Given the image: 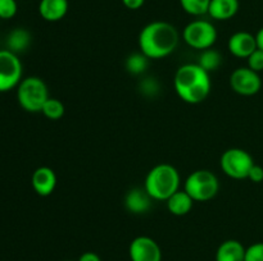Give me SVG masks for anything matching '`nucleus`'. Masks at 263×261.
Wrapping results in <instances>:
<instances>
[{"instance_id": "obj_27", "label": "nucleus", "mask_w": 263, "mask_h": 261, "mask_svg": "<svg viewBox=\"0 0 263 261\" xmlns=\"http://www.w3.org/2000/svg\"><path fill=\"white\" fill-rule=\"evenodd\" d=\"M249 181H252L253 183H261L263 182V168L258 164L254 163V165L252 166L251 170H249L248 178Z\"/></svg>"}, {"instance_id": "obj_18", "label": "nucleus", "mask_w": 263, "mask_h": 261, "mask_svg": "<svg viewBox=\"0 0 263 261\" xmlns=\"http://www.w3.org/2000/svg\"><path fill=\"white\" fill-rule=\"evenodd\" d=\"M31 45V33L25 28H14L7 37V49L12 53H23Z\"/></svg>"}, {"instance_id": "obj_13", "label": "nucleus", "mask_w": 263, "mask_h": 261, "mask_svg": "<svg viewBox=\"0 0 263 261\" xmlns=\"http://www.w3.org/2000/svg\"><path fill=\"white\" fill-rule=\"evenodd\" d=\"M152 202H153V199L149 196L144 187L143 188L135 187V188L130 189L125 196V207L128 212L134 215H141L148 212L152 207Z\"/></svg>"}, {"instance_id": "obj_2", "label": "nucleus", "mask_w": 263, "mask_h": 261, "mask_svg": "<svg viewBox=\"0 0 263 261\" xmlns=\"http://www.w3.org/2000/svg\"><path fill=\"white\" fill-rule=\"evenodd\" d=\"M174 87L177 96L187 104H199L211 92V77L199 64L187 63L179 67L174 77Z\"/></svg>"}, {"instance_id": "obj_29", "label": "nucleus", "mask_w": 263, "mask_h": 261, "mask_svg": "<svg viewBox=\"0 0 263 261\" xmlns=\"http://www.w3.org/2000/svg\"><path fill=\"white\" fill-rule=\"evenodd\" d=\"M77 261H102V258H100V256L98 255V253L87 251V252L82 253Z\"/></svg>"}, {"instance_id": "obj_24", "label": "nucleus", "mask_w": 263, "mask_h": 261, "mask_svg": "<svg viewBox=\"0 0 263 261\" xmlns=\"http://www.w3.org/2000/svg\"><path fill=\"white\" fill-rule=\"evenodd\" d=\"M18 5L15 0H0V18L10 19L17 14Z\"/></svg>"}, {"instance_id": "obj_8", "label": "nucleus", "mask_w": 263, "mask_h": 261, "mask_svg": "<svg viewBox=\"0 0 263 261\" xmlns=\"http://www.w3.org/2000/svg\"><path fill=\"white\" fill-rule=\"evenodd\" d=\"M22 63L17 54L8 49L0 50V92H8L18 87L22 81Z\"/></svg>"}, {"instance_id": "obj_22", "label": "nucleus", "mask_w": 263, "mask_h": 261, "mask_svg": "<svg viewBox=\"0 0 263 261\" xmlns=\"http://www.w3.org/2000/svg\"><path fill=\"white\" fill-rule=\"evenodd\" d=\"M64 112H66V109H64L63 102L58 99H54V97H49L48 101L44 104L43 110H41V113L50 120L61 119L64 115Z\"/></svg>"}, {"instance_id": "obj_28", "label": "nucleus", "mask_w": 263, "mask_h": 261, "mask_svg": "<svg viewBox=\"0 0 263 261\" xmlns=\"http://www.w3.org/2000/svg\"><path fill=\"white\" fill-rule=\"evenodd\" d=\"M144 3H145V0H122V4L125 5L127 9L131 10L140 9L144 5Z\"/></svg>"}, {"instance_id": "obj_12", "label": "nucleus", "mask_w": 263, "mask_h": 261, "mask_svg": "<svg viewBox=\"0 0 263 261\" xmlns=\"http://www.w3.org/2000/svg\"><path fill=\"white\" fill-rule=\"evenodd\" d=\"M31 186L39 196H50L57 187V174L49 166H39L31 177Z\"/></svg>"}, {"instance_id": "obj_11", "label": "nucleus", "mask_w": 263, "mask_h": 261, "mask_svg": "<svg viewBox=\"0 0 263 261\" xmlns=\"http://www.w3.org/2000/svg\"><path fill=\"white\" fill-rule=\"evenodd\" d=\"M228 49L231 55L240 59H247L257 48L256 35L247 31H238L229 38Z\"/></svg>"}, {"instance_id": "obj_4", "label": "nucleus", "mask_w": 263, "mask_h": 261, "mask_svg": "<svg viewBox=\"0 0 263 261\" xmlns=\"http://www.w3.org/2000/svg\"><path fill=\"white\" fill-rule=\"evenodd\" d=\"M49 97L48 86L40 77H26L17 87L18 104L28 113H40Z\"/></svg>"}, {"instance_id": "obj_10", "label": "nucleus", "mask_w": 263, "mask_h": 261, "mask_svg": "<svg viewBox=\"0 0 263 261\" xmlns=\"http://www.w3.org/2000/svg\"><path fill=\"white\" fill-rule=\"evenodd\" d=\"M131 261H162V251L158 243L148 235H139L128 246Z\"/></svg>"}, {"instance_id": "obj_5", "label": "nucleus", "mask_w": 263, "mask_h": 261, "mask_svg": "<svg viewBox=\"0 0 263 261\" xmlns=\"http://www.w3.org/2000/svg\"><path fill=\"white\" fill-rule=\"evenodd\" d=\"M220 189L217 176L208 169H198L190 173L185 179L184 191L195 202H205L212 200Z\"/></svg>"}, {"instance_id": "obj_1", "label": "nucleus", "mask_w": 263, "mask_h": 261, "mask_svg": "<svg viewBox=\"0 0 263 261\" xmlns=\"http://www.w3.org/2000/svg\"><path fill=\"white\" fill-rule=\"evenodd\" d=\"M180 35L174 25L154 20L144 26L139 33V48L148 59H162L176 50Z\"/></svg>"}, {"instance_id": "obj_3", "label": "nucleus", "mask_w": 263, "mask_h": 261, "mask_svg": "<svg viewBox=\"0 0 263 261\" xmlns=\"http://www.w3.org/2000/svg\"><path fill=\"white\" fill-rule=\"evenodd\" d=\"M144 188L156 201H166L180 189L179 171L171 164H157L146 174Z\"/></svg>"}, {"instance_id": "obj_31", "label": "nucleus", "mask_w": 263, "mask_h": 261, "mask_svg": "<svg viewBox=\"0 0 263 261\" xmlns=\"http://www.w3.org/2000/svg\"><path fill=\"white\" fill-rule=\"evenodd\" d=\"M66 261H69V260H66Z\"/></svg>"}, {"instance_id": "obj_14", "label": "nucleus", "mask_w": 263, "mask_h": 261, "mask_svg": "<svg viewBox=\"0 0 263 261\" xmlns=\"http://www.w3.org/2000/svg\"><path fill=\"white\" fill-rule=\"evenodd\" d=\"M68 0H40L39 14L46 22H58L68 12Z\"/></svg>"}, {"instance_id": "obj_7", "label": "nucleus", "mask_w": 263, "mask_h": 261, "mask_svg": "<svg viewBox=\"0 0 263 261\" xmlns=\"http://www.w3.org/2000/svg\"><path fill=\"white\" fill-rule=\"evenodd\" d=\"M254 165V160L251 154L244 148L233 147L228 148L221 155L220 166L221 170L233 179H247L249 170Z\"/></svg>"}, {"instance_id": "obj_16", "label": "nucleus", "mask_w": 263, "mask_h": 261, "mask_svg": "<svg viewBox=\"0 0 263 261\" xmlns=\"http://www.w3.org/2000/svg\"><path fill=\"white\" fill-rule=\"evenodd\" d=\"M239 0H211L208 15L215 20H228L238 13Z\"/></svg>"}, {"instance_id": "obj_19", "label": "nucleus", "mask_w": 263, "mask_h": 261, "mask_svg": "<svg viewBox=\"0 0 263 261\" xmlns=\"http://www.w3.org/2000/svg\"><path fill=\"white\" fill-rule=\"evenodd\" d=\"M221 63H222V56H221L220 51L215 50V49H205L202 51V54L199 55V64L204 71H207L208 73L213 71H217L220 68Z\"/></svg>"}, {"instance_id": "obj_17", "label": "nucleus", "mask_w": 263, "mask_h": 261, "mask_svg": "<svg viewBox=\"0 0 263 261\" xmlns=\"http://www.w3.org/2000/svg\"><path fill=\"white\" fill-rule=\"evenodd\" d=\"M194 202V200L184 189H179L166 200L167 210L176 216H184V215L189 214L192 211Z\"/></svg>"}, {"instance_id": "obj_9", "label": "nucleus", "mask_w": 263, "mask_h": 261, "mask_svg": "<svg viewBox=\"0 0 263 261\" xmlns=\"http://www.w3.org/2000/svg\"><path fill=\"white\" fill-rule=\"evenodd\" d=\"M229 83L235 94L241 96H253L261 90L262 79L257 72L252 71L248 67H240L230 74Z\"/></svg>"}, {"instance_id": "obj_21", "label": "nucleus", "mask_w": 263, "mask_h": 261, "mask_svg": "<svg viewBox=\"0 0 263 261\" xmlns=\"http://www.w3.org/2000/svg\"><path fill=\"white\" fill-rule=\"evenodd\" d=\"M182 9L190 15L200 17V15L208 14L211 0H179Z\"/></svg>"}, {"instance_id": "obj_6", "label": "nucleus", "mask_w": 263, "mask_h": 261, "mask_svg": "<svg viewBox=\"0 0 263 261\" xmlns=\"http://www.w3.org/2000/svg\"><path fill=\"white\" fill-rule=\"evenodd\" d=\"M182 38L187 46L203 51L215 45L217 41V30L210 20L194 19L185 26Z\"/></svg>"}, {"instance_id": "obj_25", "label": "nucleus", "mask_w": 263, "mask_h": 261, "mask_svg": "<svg viewBox=\"0 0 263 261\" xmlns=\"http://www.w3.org/2000/svg\"><path fill=\"white\" fill-rule=\"evenodd\" d=\"M247 63H248V68H251L252 71L259 72L263 71V50L261 49H256L251 55L247 58Z\"/></svg>"}, {"instance_id": "obj_15", "label": "nucleus", "mask_w": 263, "mask_h": 261, "mask_svg": "<svg viewBox=\"0 0 263 261\" xmlns=\"http://www.w3.org/2000/svg\"><path fill=\"white\" fill-rule=\"evenodd\" d=\"M216 261H244L246 247L236 240H226L218 246L216 251Z\"/></svg>"}, {"instance_id": "obj_26", "label": "nucleus", "mask_w": 263, "mask_h": 261, "mask_svg": "<svg viewBox=\"0 0 263 261\" xmlns=\"http://www.w3.org/2000/svg\"><path fill=\"white\" fill-rule=\"evenodd\" d=\"M244 261H263V242H257L246 248Z\"/></svg>"}, {"instance_id": "obj_23", "label": "nucleus", "mask_w": 263, "mask_h": 261, "mask_svg": "<svg viewBox=\"0 0 263 261\" xmlns=\"http://www.w3.org/2000/svg\"><path fill=\"white\" fill-rule=\"evenodd\" d=\"M139 90L146 97H156L159 94V82L154 77H145L139 83Z\"/></svg>"}, {"instance_id": "obj_30", "label": "nucleus", "mask_w": 263, "mask_h": 261, "mask_svg": "<svg viewBox=\"0 0 263 261\" xmlns=\"http://www.w3.org/2000/svg\"><path fill=\"white\" fill-rule=\"evenodd\" d=\"M256 41H257V48L263 50V27L259 28L258 32L256 33Z\"/></svg>"}, {"instance_id": "obj_20", "label": "nucleus", "mask_w": 263, "mask_h": 261, "mask_svg": "<svg viewBox=\"0 0 263 261\" xmlns=\"http://www.w3.org/2000/svg\"><path fill=\"white\" fill-rule=\"evenodd\" d=\"M148 60L149 59L141 51L140 53L131 54V55L127 56L125 61L126 71L130 74H134V76L143 74L146 71V68H148Z\"/></svg>"}]
</instances>
